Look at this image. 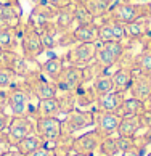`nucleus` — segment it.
Returning <instances> with one entry per match:
<instances>
[{
	"label": "nucleus",
	"mask_w": 151,
	"mask_h": 156,
	"mask_svg": "<svg viewBox=\"0 0 151 156\" xmlns=\"http://www.w3.org/2000/svg\"><path fill=\"white\" fill-rule=\"evenodd\" d=\"M7 98H8L7 109L11 116H31L32 94H31V89H29L26 80L16 82L13 87H10L7 90Z\"/></svg>",
	"instance_id": "f257e3e1"
},
{
	"label": "nucleus",
	"mask_w": 151,
	"mask_h": 156,
	"mask_svg": "<svg viewBox=\"0 0 151 156\" xmlns=\"http://www.w3.org/2000/svg\"><path fill=\"white\" fill-rule=\"evenodd\" d=\"M142 16H151V3H140V2L124 3V2H118L116 0L104 18L118 21L125 26L132 21L142 18Z\"/></svg>",
	"instance_id": "f03ea898"
},
{
	"label": "nucleus",
	"mask_w": 151,
	"mask_h": 156,
	"mask_svg": "<svg viewBox=\"0 0 151 156\" xmlns=\"http://www.w3.org/2000/svg\"><path fill=\"white\" fill-rule=\"evenodd\" d=\"M93 111L84 108H72L68 111L63 119V135L65 137H76L80 130L93 127Z\"/></svg>",
	"instance_id": "7ed1b4c3"
},
{
	"label": "nucleus",
	"mask_w": 151,
	"mask_h": 156,
	"mask_svg": "<svg viewBox=\"0 0 151 156\" xmlns=\"http://www.w3.org/2000/svg\"><path fill=\"white\" fill-rule=\"evenodd\" d=\"M124 55H125L124 42H118V40L98 42V50H97V56L93 63L101 71H106V69L113 68L114 65H118L124 58Z\"/></svg>",
	"instance_id": "20e7f679"
},
{
	"label": "nucleus",
	"mask_w": 151,
	"mask_h": 156,
	"mask_svg": "<svg viewBox=\"0 0 151 156\" xmlns=\"http://www.w3.org/2000/svg\"><path fill=\"white\" fill-rule=\"evenodd\" d=\"M85 82V68L76 66V65H66L63 68L61 74L55 80L58 94H76L82 84Z\"/></svg>",
	"instance_id": "39448f33"
},
{
	"label": "nucleus",
	"mask_w": 151,
	"mask_h": 156,
	"mask_svg": "<svg viewBox=\"0 0 151 156\" xmlns=\"http://www.w3.org/2000/svg\"><path fill=\"white\" fill-rule=\"evenodd\" d=\"M19 48H21V53L29 60H37L45 51V47L42 44V39H40L37 29L29 21L21 26Z\"/></svg>",
	"instance_id": "423d86ee"
},
{
	"label": "nucleus",
	"mask_w": 151,
	"mask_h": 156,
	"mask_svg": "<svg viewBox=\"0 0 151 156\" xmlns=\"http://www.w3.org/2000/svg\"><path fill=\"white\" fill-rule=\"evenodd\" d=\"M97 50H98V42H77L72 47H69L68 53L65 55L63 60L68 61L69 65L85 68L95 61Z\"/></svg>",
	"instance_id": "0eeeda50"
},
{
	"label": "nucleus",
	"mask_w": 151,
	"mask_h": 156,
	"mask_svg": "<svg viewBox=\"0 0 151 156\" xmlns=\"http://www.w3.org/2000/svg\"><path fill=\"white\" fill-rule=\"evenodd\" d=\"M36 132V124L31 119V116H11V121L7 129L8 140L11 147H16L24 137Z\"/></svg>",
	"instance_id": "6e6552de"
},
{
	"label": "nucleus",
	"mask_w": 151,
	"mask_h": 156,
	"mask_svg": "<svg viewBox=\"0 0 151 156\" xmlns=\"http://www.w3.org/2000/svg\"><path fill=\"white\" fill-rule=\"evenodd\" d=\"M36 134L45 143H55L63 135V121L60 118H36Z\"/></svg>",
	"instance_id": "1a4fd4ad"
},
{
	"label": "nucleus",
	"mask_w": 151,
	"mask_h": 156,
	"mask_svg": "<svg viewBox=\"0 0 151 156\" xmlns=\"http://www.w3.org/2000/svg\"><path fill=\"white\" fill-rule=\"evenodd\" d=\"M103 140V137L98 134L95 129L87 130L84 134H80L77 137L72 138V151L74 153H82L87 156H93L95 153H98L100 143Z\"/></svg>",
	"instance_id": "9d476101"
},
{
	"label": "nucleus",
	"mask_w": 151,
	"mask_h": 156,
	"mask_svg": "<svg viewBox=\"0 0 151 156\" xmlns=\"http://www.w3.org/2000/svg\"><path fill=\"white\" fill-rule=\"evenodd\" d=\"M93 129L101 137L116 135L121 122V116L118 113H106V111H93Z\"/></svg>",
	"instance_id": "9b49d317"
},
{
	"label": "nucleus",
	"mask_w": 151,
	"mask_h": 156,
	"mask_svg": "<svg viewBox=\"0 0 151 156\" xmlns=\"http://www.w3.org/2000/svg\"><path fill=\"white\" fill-rule=\"evenodd\" d=\"M124 42L125 40V29L124 24L109 18H103L98 23V42Z\"/></svg>",
	"instance_id": "f8f14e48"
},
{
	"label": "nucleus",
	"mask_w": 151,
	"mask_h": 156,
	"mask_svg": "<svg viewBox=\"0 0 151 156\" xmlns=\"http://www.w3.org/2000/svg\"><path fill=\"white\" fill-rule=\"evenodd\" d=\"M29 89H31V94L34 98L37 100H47V98H53V97H58V90H56V85L55 82L45 79L42 74L32 77V79H27L26 80Z\"/></svg>",
	"instance_id": "ddd939ff"
},
{
	"label": "nucleus",
	"mask_w": 151,
	"mask_h": 156,
	"mask_svg": "<svg viewBox=\"0 0 151 156\" xmlns=\"http://www.w3.org/2000/svg\"><path fill=\"white\" fill-rule=\"evenodd\" d=\"M149 95H151V76L142 74L133 69V79L129 89V97L145 101Z\"/></svg>",
	"instance_id": "4468645a"
},
{
	"label": "nucleus",
	"mask_w": 151,
	"mask_h": 156,
	"mask_svg": "<svg viewBox=\"0 0 151 156\" xmlns=\"http://www.w3.org/2000/svg\"><path fill=\"white\" fill-rule=\"evenodd\" d=\"M125 92L113 90L109 94L98 97L95 101V111H106V113H116L121 108V105L125 100Z\"/></svg>",
	"instance_id": "2eb2a0df"
},
{
	"label": "nucleus",
	"mask_w": 151,
	"mask_h": 156,
	"mask_svg": "<svg viewBox=\"0 0 151 156\" xmlns=\"http://www.w3.org/2000/svg\"><path fill=\"white\" fill-rule=\"evenodd\" d=\"M151 27V16H142L135 21L124 26L125 29V39L129 40H143L148 36Z\"/></svg>",
	"instance_id": "dca6fc26"
},
{
	"label": "nucleus",
	"mask_w": 151,
	"mask_h": 156,
	"mask_svg": "<svg viewBox=\"0 0 151 156\" xmlns=\"http://www.w3.org/2000/svg\"><path fill=\"white\" fill-rule=\"evenodd\" d=\"M61 113L63 108L58 97L47 98V100H37V106L34 108V116L36 118H58V114Z\"/></svg>",
	"instance_id": "f3484780"
},
{
	"label": "nucleus",
	"mask_w": 151,
	"mask_h": 156,
	"mask_svg": "<svg viewBox=\"0 0 151 156\" xmlns=\"http://www.w3.org/2000/svg\"><path fill=\"white\" fill-rule=\"evenodd\" d=\"M21 24L16 27L0 29V50L2 51H16L19 47Z\"/></svg>",
	"instance_id": "a211bd4d"
},
{
	"label": "nucleus",
	"mask_w": 151,
	"mask_h": 156,
	"mask_svg": "<svg viewBox=\"0 0 151 156\" xmlns=\"http://www.w3.org/2000/svg\"><path fill=\"white\" fill-rule=\"evenodd\" d=\"M65 66H66V63L61 56H50V58H47L42 65H40V74H42L45 79L55 82Z\"/></svg>",
	"instance_id": "6ab92c4d"
},
{
	"label": "nucleus",
	"mask_w": 151,
	"mask_h": 156,
	"mask_svg": "<svg viewBox=\"0 0 151 156\" xmlns=\"http://www.w3.org/2000/svg\"><path fill=\"white\" fill-rule=\"evenodd\" d=\"M111 79H113L114 90L129 92L132 79H133V69H132V66H121V68H118L111 74Z\"/></svg>",
	"instance_id": "aec40b11"
},
{
	"label": "nucleus",
	"mask_w": 151,
	"mask_h": 156,
	"mask_svg": "<svg viewBox=\"0 0 151 156\" xmlns=\"http://www.w3.org/2000/svg\"><path fill=\"white\" fill-rule=\"evenodd\" d=\"M55 24H56V29L58 34H63V32H69L76 27V20H74V7L72 3L69 7H65L61 10H58L56 13V18H55Z\"/></svg>",
	"instance_id": "412c9836"
},
{
	"label": "nucleus",
	"mask_w": 151,
	"mask_h": 156,
	"mask_svg": "<svg viewBox=\"0 0 151 156\" xmlns=\"http://www.w3.org/2000/svg\"><path fill=\"white\" fill-rule=\"evenodd\" d=\"M140 130H142L140 118L138 116H125V118H121V122H119L116 135L135 138L138 134H140Z\"/></svg>",
	"instance_id": "4be33fe9"
},
{
	"label": "nucleus",
	"mask_w": 151,
	"mask_h": 156,
	"mask_svg": "<svg viewBox=\"0 0 151 156\" xmlns=\"http://www.w3.org/2000/svg\"><path fill=\"white\" fill-rule=\"evenodd\" d=\"M82 2H84L85 7L89 8L92 16L95 18V23H100L104 16L108 15L111 5L114 3L113 0H82Z\"/></svg>",
	"instance_id": "5701e85b"
},
{
	"label": "nucleus",
	"mask_w": 151,
	"mask_h": 156,
	"mask_svg": "<svg viewBox=\"0 0 151 156\" xmlns=\"http://www.w3.org/2000/svg\"><path fill=\"white\" fill-rule=\"evenodd\" d=\"M145 101L138 100V98H133V97H125L124 103L121 105V108L118 109V113L121 118H125V116H138L145 111Z\"/></svg>",
	"instance_id": "b1692460"
},
{
	"label": "nucleus",
	"mask_w": 151,
	"mask_h": 156,
	"mask_svg": "<svg viewBox=\"0 0 151 156\" xmlns=\"http://www.w3.org/2000/svg\"><path fill=\"white\" fill-rule=\"evenodd\" d=\"M72 34L77 42H98V23L76 26Z\"/></svg>",
	"instance_id": "393cba45"
},
{
	"label": "nucleus",
	"mask_w": 151,
	"mask_h": 156,
	"mask_svg": "<svg viewBox=\"0 0 151 156\" xmlns=\"http://www.w3.org/2000/svg\"><path fill=\"white\" fill-rule=\"evenodd\" d=\"M92 90H93L95 97H103L109 94V92L114 90V85H113V79H111V74H106V73H100L97 74L93 82H92Z\"/></svg>",
	"instance_id": "a878e982"
},
{
	"label": "nucleus",
	"mask_w": 151,
	"mask_h": 156,
	"mask_svg": "<svg viewBox=\"0 0 151 156\" xmlns=\"http://www.w3.org/2000/svg\"><path fill=\"white\" fill-rule=\"evenodd\" d=\"M132 69L151 76V48H143L140 53H137L133 56L132 61Z\"/></svg>",
	"instance_id": "bb28decb"
},
{
	"label": "nucleus",
	"mask_w": 151,
	"mask_h": 156,
	"mask_svg": "<svg viewBox=\"0 0 151 156\" xmlns=\"http://www.w3.org/2000/svg\"><path fill=\"white\" fill-rule=\"evenodd\" d=\"M42 145H45V142L36 134V132H34V134H31V135H27V137L23 138V140L15 148L18 150L23 156H27V154H31L32 151H36L37 148H40Z\"/></svg>",
	"instance_id": "cd10ccee"
},
{
	"label": "nucleus",
	"mask_w": 151,
	"mask_h": 156,
	"mask_svg": "<svg viewBox=\"0 0 151 156\" xmlns=\"http://www.w3.org/2000/svg\"><path fill=\"white\" fill-rule=\"evenodd\" d=\"M72 7H74V20H76V26H84V24H90L95 23V18L92 16L89 8L84 5L82 0H72Z\"/></svg>",
	"instance_id": "c85d7f7f"
},
{
	"label": "nucleus",
	"mask_w": 151,
	"mask_h": 156,
	"mask_svg": "<svg viewBox=\"0 0 151 156\" xmlns=\"http://www.w3.org/2000/svg\"><path fill=\"white\" fill-rule=\"evenodd\" d=\"M98 153L103 156H119L121 150L118 145V137L111 135V137H103V140L100 143V148H98Z\"/></svg>",
	"instance_id": "c756f323"
},
{
	"label": "nucleus",
	"mask_w": 151,
	"mask_h": 156,
	"mask_svg": "<svg viewBox=\"0 0 151 156\" xmlns=\"http://www.w3.org/2000/svg\"><path fill=\"white\" fill-rule=\"evenodd\" d=\"M16 79L18 76L7 65L0 63V90H8L10 87H13L16 84Z\"/></svg>",
	"instance_id": "7c9ffc66"
},
{
	"label": "nucleus",
	"mask_w": 151,
	"mask_h": 156,
	"mask_svg": "<svg viewBox=\"0 0 151 156\" xmlns=\"http://www.w3.org/2000/svg\"><path fill=\"white\" fill-rule=\"evenodd\" d=\"M135 145H138L143 150H148L151 147V126H148L146 129H143L142 134L135 137Z\"/></svg>",
	"instance_id": "2f4dec72"
},
{
	"label": "nucleus",
	"mask_w": 151,
	"mask_h": 156,
	"mask_svg": "<svg viewBox=\"0 0 151 156\" xmlns=\"http://www.w3.org/2000/svg\"><path fill=\"white\" fill-rule=\"evenodd\" d=\"M11 148H13V147H11V143L8 140L7 132H0V156H3L5 153H8Z\"/></svg>",
	"instance_id": "473e14b6"
},
{
	"label": "nucleus",
	"mask_w": 151,
	"mask_h": 156,
	"mask_svg": "<svg viewBox=\"0 0 151 156\" xmlns=\"http://www.w3.org/2000/svg\"><path fill=\"white\" fill-rule=\"evenodd\" d=\"M119 156H146V150L140 148L138 145H133L132 148L125 150V151H122Z\"/></svg>",
	"instance_id": "72a5a7b5"
},
{
	"label": "nucleus",
	"mask_w": 151,
	"mask_h": 156,
	"mask_svg": "<svg viewBox=\"0 0 151 156\" xmlns=\"http://www.w3.org/2000/svg\"><path fill=\"white\" fill-rule=\"evenodd\" d=\"M27 156H55V153H53V148L45 143V145H42L40 148H37L36 151H32L31 154H27Z\"/></svg>",
	"instance_id": "f704fd0d"
},
{
	"label": "nucleus",
	"mask_w": 151,
	"mask_h": 156,
	"mask_svg": "<svg viewBox=\"0 0 151 156\" xmlns=\"http://www.w3.org/2000/svg\"><path fill=\"white\" fill-rule=\"evenodd\" d=\"M11 121V114L8 111H0V132H7Z\"/></svg>",
	"instance_id": "c9c22d12"
},
{
	"label": "nucleus",
	"mask_w": 151,
	"mask_h": 156,
	"mask_svg": "<svg viewBox=\"0 0 151 156\" xmlns=\"http://www.w3.org/2000/svg\"><path fill=\"white\" fill-rule=\"evenodd\" d=\"M48 5H51L53 8L56 10H61V8H65V7H69V5L72 3V0H45Z\"/></svg>",
	"instance_id": "e433bc0d"
},
{
	"label": "nucleus",
	"mask_w": 151,
	"mask_h": 156,
	"mask_svg": "<svg viewBox=\"0 0 151 156\" xmlns=\"http://www.w3.org/2000/svg\"><path fill=\"white\" fill-rule=\"evenodd\" d=\"M8 98H7V90H0V111H7Z\"/></svg>",
	"instance_id": "4c0bfd02"
},
{
	"label": "nucleus",
	"mask_w": 151,
	"mask_h": 156,
	"mask_svg": "<svg viewBox=\"0 0 151 156\" xmlns=\"http://www.w3.org/2000/svg\"><path fill=\"white\" fill-rule=\"evenodd\" d=\"M3 156H23V154H21V153H19L16 148H11L10 151H8V153H5Z\"/></svg>",
	"instance_id": "58836bf2"
},
{
	"label": "nucleus",
	"mask_w": 151,
	"mask_h": 156,
	"mask_svg": "<svg viewBox=\"0 0 151 156\" xmlns=\"http://www.w3.org/2000/svg\"><path fill=\"white\" fill-rule=\"evenodd\" d=\"M143 48H151V37L143 39Z\"/></svg>",
	"instance_id": "ea45409f"
},
{
	"label": "nucleus",
	"mask_w": 151,
	"mask_h": 156,
	"mask_svg": "<svg viewBox=\"0 0 151 156\" xmlns=\"http://www.w3.org/2000/svg\"><path fill=\"white\" fill-rule=\"evenodd\" d=\"M145 108H146L148 111H151V95L146 98V100H145Z\"/></svg>",
	"instance_id": "a19ab883"
},
{
	"label": "nucleus",
	"mask_w": 151,
	"mask_h": 156,
	"mask_svg": "<svg viewBox=\"0 0 151 156\" xmlns=\"http://www.w3.org/2000/svg\"><path fill=\"white\" fill-rule=\"evenodd\" d=\"M69 156H87V154H82V153H71Z\"/></svg>",
	"instance_id": "79ce46f5"
},
{
	"label": "nucleus",
	"mask_w": 151,
	"mask_h": 156,
	"mask_svg": "<svg viewBox=\"0 0 151 156\" xmlns=\"http://www.w3.org/2000/svg\"><path fill=\"white\" fill-rule=\"evenodd\" d=\"M146 156H151V151H148V153H146Z\"/></svg>",
	"instance_id": "37998d69"
},
{
	"label": "nucleus",
	"mask_w": 151,
	"mask_h": 156,
	"mask_svg": "<svg viewBox=\"0 0 151 156\" xmlns=\"http://www.w3.org/2000/svg\"><path fill=\"white\" fill-rule=\"evenodd\" d=\"M34 2H36V3H39V2H40V0H34Z\"/></svg>",
	"instance_id": "c03bdc74"
},
{
	"label": "nucleus",
	"mask_w": 151,
	"mask_h": 156,
	"mask_svg": "<svg viewBox=\"0 0 151 156\" xmlns=\"http://www.w3.org/2000/svg\"><path fill=\"white\" fill-rule=\"evenodd\" d=\"M113 2H116V0H113Z\"/></svg>",
	"instance_id": "a18cd8bd"
},
{
	"label": "nucleus",
	"mask_w": 151,
	"mask_h": 156,
	"mask_svg": "<svg viewBox=\"0 0 151 156\" xmlns=\"http://www.w3.org/2000/svg\"><path fill=\"white\" fill-rule=\"evenodd\" d=\"M100 156H103V154H100Z\"/></svg>",
	"instance_id": "49530a36"
}]
</instances>
